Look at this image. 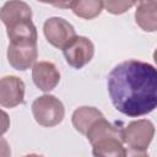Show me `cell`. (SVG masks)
Segmentation results:
<instances>
[{"label":"cell","mask_w":157,"mask_h":157,"mask_svg":"<svg viewBox=\"0 0 157 157\" xmlns=\"http://www.w3.org/2000/svg\"><path fill=\"white\" fill-rule=\"evenodd\" d=\"M108 93L124 115H146L157 108V69L140 60H125L108 75Z\"/></svg>","instance_id":"obj_1"},{"label":"cell","mask_w":157,"mask_h":157,"mask_svg":"<svg viewBox=\"0 0 157 157\" xmlns=\"http://www.w3.org/2000/svg\"><path fill=\"white\" fill-rule=\"evenodd\" d=\"M32 114L37 124L44 128L59 125L65 117L63 102L53 94H43L32 103Z\"/></svg>","instance_id":"obj_2"},{"label":"cell","mask_w":157,"mask_h":157,"mask_svg":"<svg viewBox=\"0 0 157 157\" xmlns=\"http://www.w3.org/2000/svg\"><path fill=\"white\" fill-rule=\"evenodd\" d=\"M155 136V125L151 120L139 119L123 128V141L129 148L146 151Z\"/></svg>","instance_id":"obj_3"},{"label":"cell","mask_w":157,"mask_h":157,"mask_svg":"<svg viewBox=\"0 0 157 157\" xmlns=\"http://www.w3.org/2000/svg\"><path fill=\"white\" fill-rule=\"evenodd\" d=\"M43 33L48 43L58 49H64L76 37L74 26L61 17L48 18L43 25Z\"/></svg>","instance_id":"obj_4"},{"label":"cell","mask_w":157,"mask_h":157,"mask_svg":"<svg viewBox=\"0 0 157 157\" xmlns=\"http://www.w3.org/2000/svg\"><path fill=\"white\" fill-rule=\"evenodd\" d=\"M63 54L71 67L81 69L92 60L94 55V45L87 37L76 36L70 44L63 49Z\"/></svg>","instance_id":"obj_5"},{"label":"cell","mask_w":157,"mask_h":157,"mask_svg":"<svg viewBox=\"0 0 157 157\" xmlns=\"http://www.w3.org/2000/svg\"><path fill=\"white\" fill-rule=\"evenodd\" d=\"M38 58L37 43H10L7 48V60L10 65L18 70L25 71L34 66Z\"/></svg>","instance_id":"obj_6"},{"label":"cell","mask_w":157,"mask_h":157,"mask_svg":"<svg viewBox=\"0 0 157 157\" xmlns=\"http://www.w3.org/2000/svg\"><path fill=\"white\" fill-rule=\"evenodd\" d=\"M25 82L13 75L4 76L0 81V104L15 108L25 102Z\"/></svg>","instance_id":"obj_7"},{"label":"cell","mask_w":157,"mask_h":157,"mask_svg":"<svg viewBox=\"0 0 157 157\" xmlns=\"http://www.w3.org/2000/svg\"><path fill=\"white\" fill-rule=\"evenodd\" d=\"M32 80L43 92H50L60 81V72L50 61H38L32 67Z\"/></svg>","instance_id":"obj_8"},{"label":"cell","mask_w":157,"mask_h":157,"mask_svg":"<svg viewBox=\"0 0 157 157\" xmlns=\"http://www.w3.org/2000/svg\"><path fill=\"white\" fill-rule=\"evenodd\" d=\"M0 18L5 27H10L21 21L32 20V10L25 1H7L1 7Z\"/></svg>","instance_id":"obj_9"},{"label":"cell","mask_w":157,"mask_h":157,"mask_svg":"<svg viewBox=\"0 0 157 157\" xmlns=\"http://www.w3.org/2000/svg\"><path fill=\"white\" fill-rule=\"evenodd\" d=\"M135 22L145 32H156L157 1H139L135 10Z\"/></svg>","instance_id":"obj_10"},{"label":"cell","mask_w":157,"mask_h":157,"mask_svg":"<svg viewBox=\"0 0 157 157\" xmlns=\"http://www.w3.org/2000/svg\"><path fill=\"white\" fill-rule=\"evenodd\" d=\"M93 157H126L123 137L109 136L98 140L92 145Z\"/></svg>","instance_id":"obj_11"},{"label":"cell","mask_w":157,"mask_h":157,"mask_svg":"<svg viewBox=\"0 0 157 157\" xmlns=\"http://www.w3.org/2000/svg\"><path fill=\"white\" fill-rule=\"evenodd\" d=\"M102 118H104V115L97 108L83 105V107H80L74 110V113L71 115V121H72V125L76 129V131H78L80 134L86 136L90 128L97 120H99Z\"/></svg>","instance_id":"obj_12"},{"label":"cell","mask_w":157,"mask_h":157,"mask_svg":"<svg viewBox=\"0 0 157 157\" xmlns=\"http://www.w3.org/2000/svg\"><path fill=\"white\" fill-rule=\"evenodd\" d=\"M6 33L10 43H37V28L32 20L21 21L10 27H6Z\"/></svg>","instance_id":"obj_13"},{"label":"cell","mask_w":157,"mask_h":157,"mask_svg":"<svg viewBox=\"0 0 157 157\" xmlns=\"http://www.w3.org/2000/svg\"><path fill=\"white\" fill-rule=\"evenodd\" d=\"M109 136H120L123 137V129L118 128L117 125L112 124L110 121L105 120L104 118L97 120L87 131L86 137L91 145L97 142L101 139L109 137Z\"/></svg>","instance_id":"obj_14"},{"label":"cell","mask_w":157,"mask_h":157,"mask_svg":"<svg viewBox=\"0 0 157 157\" xmlns=\"http://www.w3.org/2000/svg\"><path fill=\"white\" fill-rule=\"evenodd\" d=\"M69 7L72 12L85 20H92L101 15L102 10L104 9V1L101 0H78V1H70Z\"/></svg>","instance_id":"obj_15"},{"label":"cell","mask_w":157,"mask_h":157,"mask_svg":"<svg viewBox=\"0 0 157 157\" xmlns=\"http://www.w3.org/2000/svg\"><path fill=\"white\" fill-rule=\"evenodd\" d=\"M134 5L135 1H114V0L104 1V9L113 15H121Z\"/></svg>","instance_id":"obj_16"},{"label":"cell","mask_w":157,"mask_h":157,"mask_svg":"<svg viewBox=\"0 0 157 157\" xmlns=\"http://www.w3.org/2000/svg\"><path fill=\"white\" fill-rule=\"evenodd\" d=\"M126 157H150V156L145 151H137V150L129 148L126 150Z\"/></svg>","instance_id":"obj_17"},{"label":"cell","mask_w":157,"mask_h":157,"mask_svg":"<svg viewBox=\"0 0 157 157\" xmlns=\"http://www.w3.org/2000/svg\"><path fill=\"white\" fill-rule=\"evenodd\" d=\"M23 157H43V156L37 155V153H29V155H26V156H23Z\"/></svg>","instance_id":"obj_18"},{"label":"cell","mask_w":157,"mask_h":157,"mask_svg":"<svg viewBox=\"0 0 157 157\" xmlns=\"http://www.w3.org/2000/svg\"><path fill=\"white\" fill-rule=\"evenodd\" d=\"M153 60H155V63H156V65H157V48H156L155 52H153Z\"/></svg>","instance_id":"obj_19"}]
</instances>
